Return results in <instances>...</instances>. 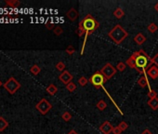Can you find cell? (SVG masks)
<instances>
[{"label":"cell","mask_w":158,"mask_h":134,"mask_svg":"<svg viewBox=\"0 0 158 134\" xmlns=\"http://www.w3.org/2000/svg\"><path fill=\"white\" fill-rule=\"evenodd\" d=\"M147 74L152 78V79H156L158 77V67L156 66H152L147 71Z\"/></svg>","instance_id":"obj_11"},{"label":"cell","mask_w":158,"mask_h":134,"mask_svg":"<svg viewBox=\"0 0 158 134\" xmlns=\"http://www.w3.org/2000/svg\"><path fill=\"white\" fill-rule=\"evenodd\" d=\"M65 64L63 62H59L58 64H56V69L58 71H60V72H63V71H65Z\"/></svg>","instance_id":"obj_27"},{"label":"cell","mask_w":158,"mask_h":134,"mask_svg":"<svg viewBox=\"0 0 158 134\" xmlns=\"http://www.w3.org/2000/svg\"><path fill=\"white\" fill-rule=\"evenodd\" d=\"M99 26H100V23L95 20V18L91 14H88L84 19L81 20V22L79 23V26H78L77 35L80 37H83V35H85V41H84V44H83L82 52H81L82 54H83V51H84L86 38H88V37L90 34L94 33L95 31L99 28Z\"/></svg>","instance_id":"obj_1"},{"label":"cell","mask_w":158,"mask_h":134,"mask_svg":"<svg viewBox=\"0 0 158 134\" xmlns=\"http://www.w3.org/2000/svg\"><path fill=\"white\" fill-rule=\"evenodd\" d=\"M35 108H36L42 115H46V114L52 108V105H51V104L49 101H47L46 99H42L35 105Z\"/></svg>","instance_id":"obj_7"},{"label":"cell","mask_w":158,"mask_h":134,"mask_svg":"<svg viewBox=\"0 0 158 134\" xmlns=\"http://www.w3.org/2000/svg\"><path fill=\"white\" fill-rule=\"evenodd\" d=\"M138 84H139L141 88H145V87H149L150 89H151V87H150L149 85V82H148V79L147 77H146L145 76H141L139 80H138Z\"/></svg>","instance_id":"obj_13"},{"label":"cell","mask_w":158,"mask_h":134,"mask_svg":"<svg viewBox=\"0 0 158 134\" xmlns=\"http://www.w3.org/2000/svg\"><path fill=\"white\" fill-rule=\"evenodd\" d=\"M126 68V64H125V62H118L117 65H116V70L119 71V72H124Z\"/></svg>","instance_id":"obj_25"},{"label":"cell","mask_w":158,"mask_h":134,"mask_svg":"<svg viewBox=\"0 0 158 134\" xmlns=\"http://www.w3.org/2000/svg\"><path fill=\"white\" fill-rule=\"evenodd\" d=\"M113 15L116 19H121V18L124 17L125 12H124V10L121 9V7H117V9L113 11Z\"/></svg>","instance_id":"obj_18"},{"label":"cell","mask_w":158,"mask_h":134,"mask_svg":"<svg viewBox=\"0 0 158 134\" xmlns=\"http://www.w3.org/2000/svg\"><path fill=\"white\" fill-rule=\"evenodd\" d=\"M108 35L115 44L119 45L128 37V33L120 24H116L108 33Z\"/></svg>","instance_id":"obj_3"},{"label":"cell","mask_w":158,"mask_h":134,"mask_svg":"<svg viewBox=\"0 0 158 134\" xmlns=\"http://www.w3.org/2000/svg\"><path fill=\"white\" fill-rule=\"evenodd\" d=\"M66 89L70 92H74L76 89V85L74 82H70L68 85H66Z\"/></svg>","instance_id":"obj_24"},{"label":"cell","mask_w":158,"mask_h":134,"mask_svg":"<svg viewBox=\"0 0 158 134\" xmlns=\"http://www.w3.org/2000/svg\"><path fill=\"white\" fill-rule=\"evenodd\" d=\"M4 88H5L10 94H14L20 88H21V84H20L14 77H9L6 83L4 84Z\"/></svg>","instance_id":"obj_5"},{"label":"cell","mask_w":158,"mask_h":134,"mask_svg":"<svg viewBox=\"0 0 158 134\" xmlns=\"http://www.w3.org/2000/svg\"><path fill=\"white\" fill-rule=\"evenodd\" d=\"M118 127H119V129H121L122 131H126V129L128 128V125L126 122L122 121V122H120V124L118 125Z\"/></svg>","instance_id":"obj_29"},{"label":"cell","mask_w":158,"mask_h":134,"mask_svg":"<svg viewBox=\"0 0 158 134\" xmlns=\"http://www.w3.org/2000/svg\"><path fill=\"white\" fill-rule=\"evenodd\" d=\"M97 108L100 110V111H103V110L107 107V104L103 101V100H101V101H99L98 102V104H97Z\"/></svg>","instance_id":"obj_20"},{"label":"cell","mask_w":158,"mask_h":134,"mask_svg":"<svg viewBox=\"0 0 158 134\" xmlns=\"http://www.w3.org/2000/svg\"><path fill=\"white\" fill-rule=\"evenodd\" d=\"M53 32L56 35H61L63 32V30H62L61 27H56V28L53 30Z\"/></svg>","instance_id":"obj_30"},{"label":"cell","mask_w":158,"mask_h":134,"mask_svg":"<svg viewBox=\"0 0 158 134\" xmlns=\"http://www.w3.org/2000/svg\"><path fill=\"white\" fill-rule=\"evenodd\" d=\"M40 71H41V68L38 65H36V64L33 65V66L31 67V69H30V72L33 74H34V76L38 74L39 73H40Z\"/></svg>","instance_id":"obj_22"},{"label":"cell","mask_w":158,"mask_h":134,"mask_svg":"<svg viewBox=\"0 0 158 134\" xmlns=\"http://www.w3.org/2000/svg\"><path fill=\"white\" fill-rule=\"evenodd\" d=\"M99 129H100V131L101 133H103V134H110L111 132L113 131V128L112 124H111L109 121H105L104 123H102L100 126Z\"/></svg>","instance_id":"obj_9"},{"label":"cell","mask_w":158,"mask_h":134,"mask_svg":"<svg viewBox=\"0 0 158 134\" xmlns=\"http://www.w3.org/2000/svg\"><path fill=\"white\" fill-rule=\"evenodd\" d=\"M68 134H78L76 131H74V129H72V131H71Z\"/></svg>","instance_id":"obj_35"},{"label":"cell","mask_w":158,"mask_h":134,"mask_svg":"<svg viewBox=\"0 0 158 134\" xmlns=\"http://www.w3.org/2000/svg\"><path fill=\"white\" fill-rule=\"evenodd\" d=\"M147 104L151 107L153 110H157L158 109V98H155V99L149 100Z\"/></svg>","instance_id":"obj_15"},{"label":"cell","mask_w":158,"mask_h":134,"mask_svg":"<svg viewBox=\"0 0 158 134\" xmlns=\"http://www.w3.org/2000/svg\"><path fill=\"white\" fill-rule=\"evenodd\" d=\"M134 41H135V43H137L138 45H142L143 43H145L146 37L142 34L139 33L135 37H134Z\"/></svg>","instance_id":"obj_14"},{"label":"cell","mask_w":158,"mask_h":134,"mask_svg":"<svg viewBox=\"0 0 158 134\" xmlns=\"http://www.w3.org/2000/svg\"><path fill=\"white\" fill-rule=\"evenodd\" d=\"M59 79L61 80L64 85H68L70 82H72L73 80V74H71L68 71H63V72L59 76Z\"/></svg>","instance_id":"obj_8"},{"label":"cell","mask_w":158,"mask_h":134,"mask_svg":"<svg viewBox=\"0 0 158 134\" xmlns=\"http://www.w3.org/2000/svg\"><path fill=\"white\" fill-rule=\"evenodd\" d=\"M66 17L68 18L70 21L74 22L77 19V17H78L77 10L74 9V7H72V9H71L69 11H67V12H66Z\"/></svg>","instance_id":"obj_10"},{"label":"cell","mask_w":158,"mask_h":134,"mask_svg":"<svg viewBox=\"0 0 158 134\" xmlns=\"http://www.w3.org/2000/svg\"><path fill=\"white\" fill-rule=\"evenodd\" d=\"M47 91L49 92L50 95H55V94L58 92V88L54 84H50L47 88Z\"/></svg>","instance_id":"obj_16"},{"label":"cell","mask_w":158,"mask_h":134,"mask_svg":"<svg viewBox=\"0 0 158 134\" xmlns=\"http://www.w3.org/2000/svg\"><path fill=\"white\" fill-rule=\"evenodd\" d=\"M152 62L155 64V66L158 67V53H156L155 56L152 58Z\"/></svg>","instance_id":"obj_31"},{"label":"cell","mask_w":158,"mask_h":134,"mask_svg":"<svg viewBox=\"0 0 158 134\" xmlns=\"http://www.w3.org/2000/svg\"><path fill=\"white\" fill-rule=\"evenodd\" d=\"M141 134H153V133L151 131H149V129H144V131L141 132Z\"/></svg>","instance_id":"obj_34"},{"label":"cell","mask_w":158,"mask_h":134,"mask_svg":"<svg viewBox=\"0 0 158 134\" xmlns=\"http://www.w3.org/2000/svg\"><path fill=\"white\" fill-rule=\"evenodd\" d=\"M126 64L128 67H130V68L136 69V57H135V55L132 54L131 56L126 61Z\"/></svg>","instance_id":"obj_12"},{"label":"cell","mask_w":158,"mask_h":134,"mask_svg":"<svg viewBox=\"0 0 158 134\" xmlns=\"http://www.w3.org/2000/svg\"><path fill=\"white\" fill-rule=\"evenodd\" d=\"M136 57V70L140 74H147V71L153 66L152 59L143 49H140L133 53Z\"/></svg>","instance_id":"obj_2"},{"label":"cell","mask_w":158,"mask_h":134,"mask_svg":"<svg viewBox=\"0 0 158 134\" xmlns=\"http://www.w3.org/2000/svg\"><path fill=\"white\" fill-rule=\"evenodd\" d=\"M100 72L103 74L106 79L109 80L116 74L117 70H116L115 67H113L112 64H110V62H108V64H106L103 67H102Z\"/></svg>","instance_id":"obj_6"},{"label":"cell","mask_w":158,"mask_h":134,"mask_svg":"<svg viewBox=\"0 0 158 134\" xmlns=\"http://www.w3.org/2000/svg\"><path fill=\"white\" fill-rule=\"evenodd\" d=\"M66 52L68 53V54H70V55H72L74 52V48H73L72 46H69L68 48L66 49Z\"/></svg>","instance_id":"obj_33"},{"label":"cell","mask_w":158,"mask_h":134,"mask_svg":"<svg viewBox=\"0 0 158 134\" xmlns=\"http://www.w3.org/2000/svg\"><path fill=\"white\" fill-rule=\"evenodd\" d=\"M112 132H113V134H121L122 131L119 129V127H114Z\"/></svg>","instance_id":"obj_32"},{"label":"cell","mask_w":158,"mask_h":134,"mask_svg":"<svg viewBox=\"0 0 158 134\" xmlns=\"http://www.w3.org/2000/svg\"><path fill=\"white\" fill-rule=\"evenodd\" d=\"M6 4L10 7H17L21 5V2L18 1V0H7Z\"/></svg>","instance_id":"obj_19"},{"label":"cell","mask_w":158,"mask_h":134,"mask_svg":"<svg viewBox=\"0 0 158 134\" xmlns=\"http://www.w3.org/2000/svg\"><path fill=\"white\" fill-rule=\"evenodd\" d=\"M89 81L94 87H96V88L99 89V88H102V86H103V84L107 81V79H106L104 76L100 72V71H98V72L94 73L92 76H90Z\"/></svg>","instance_id":"obj_4"},{"label":"cell","mask_w":158,"mask_h":134,"mask_svg":"<svg viewBox=\"0 0 158 134\" xmlns=\"http://www.w3.org/2000/svg\"><path fill=\"white\" fill-rule=\"evenodd\" d=\"M2 85H3V83H2V82H1V81H0V87H1Z\"/></svg>","instance_id":"obj_37"},{"label":"cell","mask_w":158,"mask_h":134,"mask_svg":"<svg viewBox=\"0 0 158 134\" xmlns=\"http://www.w3.org/2000/svg\"><path fill=\"white\" fill-rule=\"evenodd\" d=\"M88 81H89V80H88L86 76H81V77L78 79V84L80 85L81 87H85V86H86V84L88 83Z\"/></svg>","instance_id":"obj_23"},{"label":"cell","mask_w":158,"mask_h":134,"mask_svg":"<svg viewBox=\"0 0 158 134\" xmlns=\"http://www.w3.org/2000/svg\"><path fill=\"white\" fill-rule=\"evenodd\" d=\"M147 96L149 97V100H152V99H155V98H157V93L153 89H150L149 92L147 94Z\"/></svg>","instance_id":"obj_28"},{"label":"cell","mask_w":158,"mask_h":134,"mask_svg":"<svg viewBox=\"0 0 158 134\" xmlns=\"http://www.w3.org/2000/svg\"><path fill=\"white\" fill-rule=\"evenodd\" d=\"M61 118L64 121H66V122H68V121H70L71 119H72V115L69 113V112H64L61 115Z\"/></svg>","instance_id":"obj_26"},{"label":"cell","mask_w":158,"mask_h":134,"mask_svg":"<svg viewBox=\"0 0 158 134\" xmlns=\"http://www.w3.org/2000/svg\"><path fill=\"white\" fill-rule=\"evenodd\" d=\"M147 30L149 31L150 33L153 34V33H155L156 31L158 30V26L155 24V22H152V23H150V24L148 25V27H147Z\"/></svg>","instance_id":"obj_21"},{"label":"cell","mask_w":158,"mask_h":134,"mask_svg":"<svg viewBox=\"0 0 158 134\" xmlns=\"http://www.w3.org/2000/svg\"><path fill=\"white\" fill-rule=\"evenodd\" d=\"M155 10L157 11V12H158V2L155 4Z\"/></svg>","instance_id":"obj_36"},{"label":"cell","mask_w":158,"mask_h":134,"mask_svg":"<svg viewBox=\"0 0 158 134\" xmlns=\"http://www.w3.org/2000/svg\"><path fill=\"white\" fill-rule=\"evenodd\" d=\"M9 127V122H7L5 118L0 116V131H5V129Z\"/></svg>","instance_id":"obj_17"}]
</instances>
